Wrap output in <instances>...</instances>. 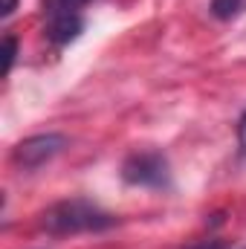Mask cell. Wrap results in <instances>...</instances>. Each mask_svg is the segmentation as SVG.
<instances>
[{
	"label": "cell",
	"mask_w": 246,
	"mask_h": 249,
	"mask_svg": "<svg viewBox=\"0 0 246 249\" xmlns=\"http://www.w3.org/2000/svg\"><path fill=\"white\" fill-rule=\"evenodd\" d=\"M238 148H241V154L246 157V110H244V116L238 119Z\"/></svg>",
	"instance_id": "ba28073f"
},
{
	"label": "cell",
	"mask_w": 246,
	"mask_h": 249,
	"mask_svg": "<svg viewBox=\"0 0 246 249\" xmlns=\"http://www.w3.org/2000/svg\"><path fill=\"white\" fill-rule=\"evenodd\" d=\"M119 223L116 214L105 212L102 206H96L93 200L84 197H70V200H58L50 209H44L41 214V229L47 235L55 238H67V235H96V232H107Z\"/></svg>",
	"instance_id": "6da1fadb"
},
{
	"label": "cell",
	"mask_w": 246,
	"mask_h": 249,
	"mask_svg": "<svg viewBox=\"0 0 246 249\" xmlns=\"http://www.w3.org/2000/svg\"><path fill=\"white\" fill-rule=\"evenodd\" d=\"M90 0H44V18H47V38L55 47H67L75 41L84 29L81 9Z\"/></svg>",
	"instance_id": "7a4b0ae2"
},
{
	"label": "cell",
	"mask_w": 246,
	"mask_h": 249,
	"mask_svg": "<svg viewBox=\"0 0 246 249\" xmlns=\"http://www.w3.org/2000/svg\"><path fill=\"white\" fill-rule=\"evenodd\" d=\"M122 180L136 188H168L171 165L159 151H136L122 162Z\"/></svg>",
	"instance_id": "3957f363"
},
{
	"label": "cell",
	"mask_w": 246,
	"mask_h": 249,
	"mask_svg": "<svg viewBox=\"0 0 246 249\" xmlns=\"http://www.w3.org/2000/svg\"><path fill=\"white\" fill-rule=\"evenodd\" d=\"M18 9V0H3V12H0V18L6 20V18H12V12Z\"/></svg>",
	"instance_id": "9c48e42d"
},
{
	"label": "cell",
	"mask_w": 246,
	"mask_h": 249,
	"mask_svg": "<svg viewBox=\"0 0 246 249\" xmlns=\"http://www.w3.org/2000/svg\"><path fill=\"white\" fill-rule=\"evenodd\" d=\"M67 148V136L64 133H35L23 142L15 145L12 151V162L20 171H35L41 165H47L50 160H55Z\"/></svg>",
	"instance_id": "277c9868"
},
{
	"label": "cell",
	"mask_w": 246,
	"mask_h": 249,
	"mask_svg": "<svg viewBox=\"0 0 246 249\" xmlns=\"http://www.w3.org/2000/svg\"><path fill=\"white\" fill-rule=\"evenodd\" d=\"M246 0H211V15L217 20H232L244 12Z\"/></svg>",
	"instance_id": "5b68a950"
},
{
	"label": "cell",
	"mask_w": 246,
	"mask_h": 249,
	"mask_svg": "<svg viewBox=\"0 0 246 249\" xmlns=\"http://www.w3.org/2000/svg\"><path fill=\"white\" fill-rule=\"evenodd\" d=\"M185 249H229V247H226V241H194Z\"/></svg>",
	"instance_id": "52a82bcc"
},
{
	"label": "cell",
	"mask_w": 246,
	"mask_h": 249,
	"mask_svg": "<svg viewBox=\"0 0 246 249\" xmlns=\"http://www.w3.org/2000/svg\"><path fill=\"white\" fill-rule=\"evenodd\" d=\"M15 58H18V38L6 35V38H3V75H9V72H12Z\"/></svg>",
	"instance_id": "8992f818"
}]
</instances>
